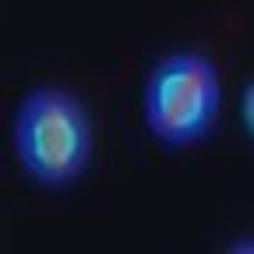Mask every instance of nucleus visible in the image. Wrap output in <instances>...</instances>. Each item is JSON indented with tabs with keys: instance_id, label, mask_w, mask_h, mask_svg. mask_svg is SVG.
Wrapping results in <instances>:
<instances>
[{
	"instance_id": "f257e3e1",
	"label": "nucleus",
	"mask_w": 254,
	"mask_h": 254,
	"mask_svg": "<svg viewBox=\"0 0 254 254\" xmlns=\"http://www.w3.org/2000/svg\"><path fill=\"white\" fill-rule=\"evenodd\" d=\"M11 155L36 187H74L95 155V124L81 95L64 85L28 88L11 113Z\"/></svg>"
},
{
	"instance_id": "f03ea898",
	"label": "nucleus",
	"mask_w": 254,
	"mask_h": 254,
	"mask_svg": "<svg viewBox=\"0 0 254 254\" xmlns=\"http://www.w3.org/2000/svg\"><path fill=\"white\" fill-rule=\"evenodd\" d=\"M222 78L198 50L163 53L141 85V124L163 148H194L219 124Z\"/></svg>"
},
{
	"instance_id": "7ed1b4c3",
	"label": "nucleus",
	"mask_w": 254,
	"mask_h": 254,
	"mask_svg": "<svg viewBox=\"0 0 254 254\" xmlns=\"http://www.w3.org/2000/svg\"><path fill=\"white\" fill-rule=\"evenodd\" d=\"M240 127H244V134L254 141V78L244 85V95H240Z\"/></svg>"
},
{
	"instance_id": "20e7f679",
	"label": "nucleus",
	"mask_w": 254,
	"mask_h": 254,
	"mask_svg": "<svg viewBox=\"0 0 254 254\" xmlns=\"http://www.w3.org/2000/svg\"><path fill=\"white\" fill-rule=\"evenodd\" d=\"M226 251L230 254H247V251H254V237H237L233 244H226Z\"/></svg>"
}]
</instances>
